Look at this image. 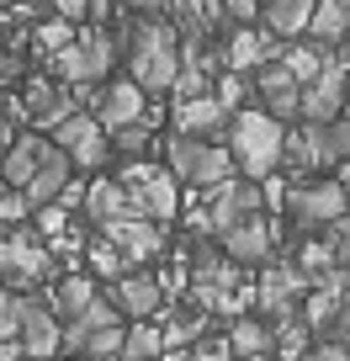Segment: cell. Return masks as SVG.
<instances>
[{
    "instance_id": "1",
    "label": "cell",
    "mask_w": 350,
    "mask_h": 361,
    "mask_svg": "<svg viewBox=\"0 0 350 361\" xmlns=\"http://www.w3.org/2000/svg\"><path fill=\"white\" fill-rule=\"evenodd\" d=\"M282 149H287V123L255 112V106H239L228 117V159L239 165L244 180H271L282 170Z\"/></svg>"
},
{
    "instance_id": "2",
    "label": "cell",
    "mask_w": 350,
    "mask_h": 361,
    "mask_svg": "<svg viewBox=\"0 0 350 361\" xmlns=\"http://www.w3.org/2000/svg\"><path fill=\"white\" fill-rule=\"evenodd\" d=\"M127 69H133V85L144 96H159V90L175 85V75H181V37H175V27L138 22L133 43H127Z\"/></svg>"
},
{
    "instance_id": "3",
    "label": "cell",
    "mask_w": 350,
    "mask_h": 361,
    "mask_svg": "<svg viewBox=\"0 0 350 361\" xmlns=\"http://www.w3.org/2000/svg\"><path fill=\"white\" fill-rule=\"evenodd\" d=\"M112 180L127 192V207H133V218L165 224V218L175 213V176H170V170L149 165V159H127V165L117 170Z\"/></svg>"
},
{
    "instance_id": "4",
    "label": "cell",
    "mask_w": 350,
    "mask_h": 361,
    "mask_svg": "<svg viewBox=\"0 0 350 361\" xmlns=\"http://www.w3.org/2000/svg\"><path fill=\"white\" fill-rule=\"evenodd\" d=\"M112 32L106 27H91V32H75V43L64 48V54H54V69L58 80H64L69 90H91L96 80H106V69H112Z\"/></svg>"
},
{
    "instance_id": "5",
    "label": "cell",
    "mask_w": 350,
    "mask_h": 361,
    "mask_svg": "<svg viewBox=\"0 0 350 361\" xmlns=\"http://www.w3.org/2000/svg\"><path fill=\"white\" fill-rule=\"evenodd\" d=\"M282 202H287V213H292V224L303 228V234H318V228H335L339 218L350 213L345 192H339V180H292Z\"/></svg>"
},
{
    "instance_id": "6",
    "label": "cell",
    "mask_w": 350,
    "mask_h": 361,
    "mask_svg": "<svg viewBox=\"0 0 350 361\" xmlns=\"http://www.w3.org/2000/svg\"><path fill=\"white\" fill-rule=\"evenodd\" d=\"M170 176L186 180V186H223L234 176V159H228L223 144H207V138H170Z\"/></svg>"
},
{
    "instance_id": "7",
    "label": "cell",
    "mask_w": 350,
    "mask_h": 361,
    "mask_svg": "<svg viewBox=\"0 0 350 361\" xmlns=\"http://www.w3.org/2000/svg\"><path fill=\"white\" fill-rule=\"evenodd\" d=\"M48 276V250L37 234L27 228H11V234L0 239V282H11V293H27L32 282Z\"/></svg>"
},
{
    "instance_id": "8",
    "label": "cell",
    "mask_w": 350,
    "mask_h": 361,
    "mask_svg": "<svg viewBox=\"0 0 350 361\" xmlns=\"http://www.w3.org/2000/svg\"><path fill=\"white\" fill-rule=\"evenodd\" d=\"M54 149H64L69 165L96 170V165H106V154H112V138L96 128L91 112H75V117H64V123L54 128Z\"/></svg>"
},
{
    "instance_id": "9",
    "label": "cell",
    "mask_w": 350,
    "mask_h": 361,
    "mask_svg": "<svg viewBox=\"0 0 350 361\" xmlns=\"http://www.w3.org/2000/svg\"><path fill=\"white\" fill-rule=\"evenodd\" d=\"M260 207H265V186H260V180H244V176H228L223 186H213V202H207V228H213V234H223L228 224L260 213Z\"/></svg>"
},
{
    "instance_id": "10",
    "label": "cell",
    "mask_w": 350,
    "mask_h": 361,
    "mask_svg": "<svg viewBox=\"0 0 350 361\" xmlns=\"http://www.w3.org/2000/svg\"><path fill=\"white\" fill-rule=\"evenodd\" d=\"M106 303L117 308V319H133V324H144V319H154L159 308H165V293H159L154 271H127V276H117V282H112Z\"/></svg>"
},
{
    "instance_id": "11",
    "label": "cell",
    "mask_w": 350,
    "mask_h": 361,
    "mask_svg": "<svg viewBox=\"0 0 350 361\" xmlns=\"http://www.w3.org/2000/svg\"><path fill=\"white\" fill-rule=\"evenodd\" d=\"M339 106H345V64L329 59V64L318 69V80H308L303 102H297V117H303V123H335Z\"/></svg>"
},
{
    "instance_id": "12",
    "label": "cell",
    "mask_w": 350,
    "mask_h": 361,
    "mask_svg": "<svg viewBox=\"0 0 350 361\" xmlns=\"http://www.w3.org/2000/svg\"><path fill=\"white\" fill-rule=\"evenodd\" d=\"M101 239L123 250V260L133 271L165 250V234H159V224H149V218H112V224H101Z\"/></svg>"
},
{
    "instance_id": "13",
    "label": "cell",
    "mask_w": 350,
    "mask_h": 361,
    "mask_svg": "<svg viewBox=\"0 0 350 361\" xmlns=\"http://www.w3.org/2000/svg\"><path fill=\"white\" fill-rule=\"evenodd\" d=\"M218 250H223L234 266H255V260H265L276 250V234L260 213H249V218H239V224H228L223 234H218Z\"/></svg>"
},
{
    "instance_id": "14",
    "label": "cell",
    "mask_w": 350,
    "mask_h": 361,
    "mask_svg": "<svg viewBox=\"0 0 350 361\" xmlns=\"http://www.w3.org/2000/svg\"><path fill=\"white\" fill-rule=\"evenodd\" d=\"M75 90L69 85H54V80H27V102H22V117L32 128H48L54 133L64 117H75Z\"/></svg>"
},
{
    "instance_id": "15",
    "label": "cell",
    "mask_w": 350,
    "mask_h": 361,
    "mask_svg": "<svg viewBox=\"0 0 350 361\" xmlns=\"http://www.w3.org/2000/svg\"><path fill=\"white\" fill-rule=\"evenodd\" d=\"M255 96H260L255 112H265V117H276V123H287V117H297L303 85H297V80L287 75L282 64H260V69H255Z\"/></svg>"
},
{
    "instance_id": "16",
    "label": "cell",
    "mask_w": 350,
    "mask_h": 361,
    "mask_svg": "<svg viewBox=\"0 0 350 361\" xmlns=\"http://www.w3.org/2000/svg\"><path fill=\"white\" fill-rule=\"evenodd\" d=\"M48 154H54V138H43V133L11 138V149L0 154V176H6V186H11V192H27V180L43 170Z\"/></svg>"
},
{
    "instance_id": "17",
    "label": "cell",
    "mask_w": 350,
    "mask_h": 361,
    "mask_svg": "<svg viewBox=\"0 0 350 361\" xmlns=\"http://www.w3.org/2000/svg\"><path fill=\"white\" fill-rule=\"evenodd\" d=\"M58 319L48 314V303H37V298H27L22 308V335H16V345H22L27 361H54L58 356Z\"/></svg>"
},
{
    "instance_id": "18",
    "label": "cell",
    "mask_w": 350,
    "mask_h": 361,
    "mask_svg": "<svg viewBox=\"0 0 350 361\" xmlns=\"http://www.w3.org/2000/svg\"><path fill=\"white\" fill-rule=\"evenodd\" d=\"M96 128L101 133H117V128H133L138 117H144V90L133 85V80H117V85H106L101 96H96Z\"/></svg>"
},
{
    "instance_id": "19",
    "label": "cell",
    "mask_w": 350,
    "mask_h": 361,
    "mask_svg": "<svg viewBox=\"0 0 350 361\" xmlns=\"http://www.w3.org/2000/svg\"><path fill=\"white\" fill-rule=\"evenodd\" d=\"M228 128V112L218 106V96H192V102H175V133L181 138H207L213 144Z\"/></svg>"
},
{
    "instance_id": "20",
    "label": "cell",
    "mask_w": 350,
    "mask_h": 361,
    "mask_svg": "<svg viewBox=\"0 0 350 361\" xmlns=\"http://www.w3.org/2000/svg\"><path fill=\"white\" fill-rule=\"evenodd\" d=\"M218 48H223V69H228V75H244V69L271 64V54H276L271 37H265V32H249V27H234Z\"/></svg>"
},
{
    "instance_id": "21",
    "label": "cell",
    "mask_w": 350,
    "mask_h": 361,
    "mask_svg": "<svg viewBox=\"0 0 350 361\" xmlns=\"http://www.w3.org/2000/svg\"><path fill=\"white\" fill-rule=\"evenodd\" d=\"M69 176H75L69 154H64V149H54V154L43 159V170L27 180V192H22V197H27V207H32V213H37V207H54V202H58V192L69 186Z\"/></svg>"
},
{
    "instance_id": "22",
    "label": "cell",
    "mask_w": 350,
    "mask_h": 361,
    "mask_svg": "<svg viewBox=\"0 0 350 361\" xmlns=\"http://www.w3.org/2000/svg\"><path fill=\"white\" fill-rule=\"evenodd\" d=\"M228 356L234 361H265L271 356V324H260L255 314H239L228 324Z\"/></svg>"
},
{
    "instance_id": "23",
    "label": "cell",
    "mask_w": 350,
    "mask_h": 361,
    "mask_svg": "<svg viewBox=\"0 0 350 361\" xmlns=\"http://www.w3.org/2000/svg\"><path fill=\"white\" fill-rule=\"evenodd\" d=\"M85 218H96V224H112V218H133V207H127V192L117 186L112 176H96L91 186H85Z\"/></svg>"
},
{
    "instance_id": "24",
    "label": "cell",
    "mask_w": 350,
    "mask_h": 361,
    "mask_svg": "<svg viewBox=\"0 0 350 361\" xmlns=\"http://www.w3.org/2000/svg\"><path fill=\"white\" fill-rule=\"evenodd\" d=\"M350 32V0H313V16H308V37L318 48H335L339 37Z\"/></svg>"
},
{
    "instance_id": "25",
    "label": "cell",
    "mask_w": 350,
    "mask_h": 361,
    "mask_svg": "<svg viewBox=\"0 0 350 361\" xmlns=\"http://www.w3.org/2000/svg\"><path fill=\"white\" fill-rule=\"evenodd\" d=\"M96 298H101V293H96V282H91V276H64V282H58L54 293H48V314L69 324V319H80L85 308L96 303Z\"/></svg>"
},
{
    "instance_id": "26",
    "label": "cell",
    "mask_w": 350,
    "mask_h": 361,
    "mask_svg": "<svg viewBox=\"0 0 350 361\" xmlns=\"http://www.w3.org/2000/svg\"><path fill=\"white\" fill-rule=\"evenodd\" d=\"M313 0H265V32L271 37H303Z\"/></svg>"
},
{
    "instance_id": "27",
    "label": "cell",
    "mask_w": 350,
    "mask_h": 361,
    "mask_svg": "<svg viewBox=\"0 0 350 361\" xmlns=\"http://www.w3.org/2000/svg\"><path fill=\"white\" fill-rule=\"evenodd\" d=\"M159 356H165V335L154 319H144L123 335V361H159Z\"/></svg>"
},
{
    "instance_id": "28",
    "label": "cell",
    "mask_w": 350,
    "mask_h": 361,
    "mask_svg": "<svg viewBox=\"0 0 350 361\" xmlns=\"http://www.w3.org/2000/svg\"><path fill=\"white\" fill-rule=\"evenodd\" d=\"M324 64H329V54H324V48H318V43H303V48H292V54L282 59V69H287V75L297 80V85H308V80H318V69H324Z\"/></svg>"
},
{
    "instance_id": "29",
    "label": "cell",
    "mask_w": 350,
    "mask_h": 361,
    "mask_svg": "<svg viewBox=\"0 0 350 361\" xmlns=\"http://www.w3.org/2000/svg\"><path fill=\"white\" fill-rule=\"evenodd\" d=\"M85 260H91V271H96V276H112V282L133 271V266L123 260V250H117V245H106V239H91V245H85Z\"/></svg>"
},
{
    "instance_id": "30",
    "label": "cell",
    "mask_w": 350,
    "mask_h": 361,
    "mask_svg": "<svg viewBox=\"0 0 350 361\" xmlns=\"http://www.w3.org/2000/svg\"><path fill=\"white\" fill-rule=\"evenodd\" d=\"M22 308H27V293H0V345H11L22 335Z\"/></svg>"
},
{
    "instance_id": "31",
    "label": "cell",
    "mask_w": 350,
    "mask_h": 361,
    "mask_svg": "<svg viewBox=\"0 0 350 361\" xmlns=\"http://www.w3.org/2000/svg\"><path fill=\"white\" fill-rule=\"evenodd\" d=\"M69 43H75V27H69V22H43V27H37V48H43L48 59L64 54Z\"/></svg>"
},
{
    "instance_id": "32",
    "label": "cell",
    "mask_w": 350,
    "mask_h": 361,
    "mask_svg": "<svg viewBox=\"0 0 350 361\" xmlns=\"http://www.w3.org/2000/svg\"><path fill=\"white\" fill-rule=\"evenodd\" d=\"M123 335L127 329L123 324H112V329H101V335L85 345V361H96V356H123Z\"/></svg>"
},
{
    "instance_id": "33",
    "label": "cell",
    "mask_w": 350,
    "mask_h": 361,
    "mask_svg": "<svg viewBox=\"0 0 350 361\" xmlns=\"http://www.w3.org/2000/svg\"><path fill=\"white\" fill-rule=\"evenodd\" d=\"M27 213H32V207H27L22 192H0V224H6V228H22Z\"/></svg>"
},
{
    "instance_id": "34",
    "label": "cell",
    "mask_w": 350,
    "mask_h": 361,
    "mask_svg": "<svg viewBox=\"0 0 350 361\" xmlns=\"http://www.w3.org/2000/svg\"><path fill=\"white\" fill-rule=\"evenodd\" d=\"M244 90H249V85H244V75H223V80H218V106L234 117V112H239V102H244Z\"/></svg>"
},
{
    "instance_id": "35",
    "label": "cell",
    "mask_w": 350,
    "mask_h": 361,
    "mask_svg": "<svg viewBox=\"0 0 350 361\" xmlns=\"http://www.w3.org/2000/svg\"><path fill=\"white\" fill-rule=\"evenodd\" d=\"M117 149H123V154H144V149H149V128H144V123L117 128Z\"/></svg>"
},
{
    "instance_id": "36",
    "label": "cell",
    "mask_w": 350,
    "mask_h": 361,
    "mask_svg": "<svg viewBox=\"0 0 350 361\" xmlns=\"http://www.w3.org/2000/svg\"><path fill=\"white\" fill-rule=\"evenodd\" d=\"M11 117H22V102H0V154H6V149H11Z\"/></svg>"
},
{
    "instance_id": "37",
    "label": "cell",
    "mask_w": 350,
    "mask_h": 361,
    "mask_svg": "<svg viewBox=\"0 0 350 361\" xmlns=\"http://www.w3.org/2000/svg\"><path fill=\"white\" fill-rule=\"evenodd\" d=\"M218 6H223L228 22H249V16L260 11V0H218Z\"/></svg>"
},
{
    "instance_id": "38",
    "label": "cell",
    "mask_w": 350,
    "mask_h": 361,
    "mask_svg": "<svg viewBox=\"0 0 350 361\" xmlns=\"http://www.w3.org/2000/svg\"><path fill=\"white\" fill-rule=\"evenodd\" d=\"M303 361H350V345H329V340H318Z\"/></svg>"
},
{
    "instance_id": "39",
    "label": "cell",
    "mask_w": 350,
    "mask_h": 361,
    "mask_svg": "<svg viewBox=\"0 0 350 361\" xmlns=\"http://www.w3.org/2000/svg\"><path fill=\"white\" fill-rule=\"evenodd\" d=\"M85 6H91V0H54V11H58V22H69V27H75L80 16H85Z\"/></svg>"
},
{
    "instance_id": "40",
    "label": "cell",
    "mask_w": 350,
    "mask_h": 361,
    "mask_svg": "<svg viewBox=\"0 0 350 361\" xmlns=\"http://www.w3.org/2000/svg\"><path fill=\"white\" fill-rule=\"evenodd\" d=\"M339 192H345V202H350V165H345V176H339Z\"/></svg>"
},
{
    "instance_id": "41",
    "label": "cell",
    "mask_w": 350,
    "mask_h": 361,
    "mask_svg": "<svg viewBox=\"0 0 350 361\" xmlns=\"http://www.w3.org/2000/svg\"><path fill=\"white\" fill-rule=\"evenodd\" d=\"M335 228H339V234H345V239H350V213H345V218H339V224H335Z\"/></svg>"
},
{
    "instance_id": "42",
    "label": "cell",
    "mask_w": 350,
    "mask_h": 361,
    "mask_svg": "<svg viewBox=\"0 0 350 361\" xmlns=\"http://www.w3.org/2000/svg\"><path fill=\"white\" fill-rule=\"evenodd\" d=\"M96 361H123V356H96Z\"/></svg>"
}]
</instances>
